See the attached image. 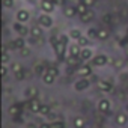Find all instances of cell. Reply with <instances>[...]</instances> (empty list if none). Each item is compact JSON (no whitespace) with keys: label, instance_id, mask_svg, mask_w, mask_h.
<instances>
[{"label":"cell","instance_id":"cell-1","mask_svg":"<svg viewBox=\"0 0 128 128\" xmlns=\"http://www.w3.org/2000/svg\"><path fill=\"white\" fill-rule=\"evenodd\" d=\"M96 108L100 113L102 114H108L112 112V101L108 98H101L98 102H96Z\"/></svg>","mask_w":128,"mask_h":128},{"label":"cell","instance_id":"cell-2","mask_svg":"<svg viewBox=\"0 0 128 128\" xmlns=\"http://www.w3.org/2000/svg\"><path fill=\"white\" fill-rule=\"evenodd\" d=\"M38 24L44 29H50L53 26V18L50 17V14H41L38 17Z\"/></svg>","mask_w":128,"mask_h":128},{"label":"cell","instance_id":"cell-3","mask_svg":"<svg viewBox=\"0 0 128 128\" xmlns=\"http://www.w3.org/2000/svg\"><path fill=\"white\" fill-rule=\"evenodd\" d=\"M89 86H90V80H89V78H78V80H76V83H74V90H76V92H83V90H86Z\"/></svg>","mask_w":128,"mask_h":128},{"label":"cell","instance_id":"cell-4","mask_svg":"<svg viewBox=\"0 0 128 128\" xmlns=\"http://www.w3.org/2000/svg\"><path fill=\"white\" fill-rule=\"evenodd\" d=\"M107 63H108V57H107V54H96V56L92 59V65L96 66V68H100V66H106Z\"/></svg>","mask_w":128,"mask_h":128},{"label":"cell","instance_id":"cell-5","mask_svg":"<svg viewBox=\"0 0 128 128\" xmlns=\"http://www.w3.org/2000/svg\"><path fill=\"white\" fill-rule=\"evenodd\" d=\"M12 29L18 33V36H21V38H26L27 35H30V29H27L24 24H21V23H14L12 24Z\"/></svg>","mask_w":128,"mask_h":128},{"label":"cell","instance_id":"cell-6","mask_svg":"<svg viewBox=\"0 0 128 128\" xmlns=\"http://www.w3.org/2000/svg\"><path fill=\"white\" fill-rule=\"evenodd\" d=\"M77 74L80 76V78H90V77H92V68H90L89 65L78 66V70H77Z\"/></svg>","mask_w":128,"mask_h":128},{"label":"cell","instance_id":"cell-7","mask_svg":"<svg viewBox=\"0 0 128 128\" xmlns=\"http://www.w3.org/2000/svg\"><path fill=\"white\" fill-rule=\"evenodd\" d=\"M96 86L101 92H113V84L108 80H98Z\"/></svg>","mask_w":128,"mask_h":128},{"label":"cell","instance_id":"cell-8","mask_svg":"<svg viewBox=\"0 0 128 128\" xmlns=\"http://www.w3.org/2000/svg\"><path fill=\"white\" fill-rule=\"evenodd\" d=\"M38 88H35V86H29V88H26L24 89V98L27 100V101H30V100H35L36 96H38Z\"/></svg>","mask_w":128,"mask_h":128},{"label":"cell","instance_id":"cell-9","mask_svg":"<svg viewBox=\"0 0 128 128\" xmlns=\"http://www.w3.org/2000/svg\"><path fill=\"white\" fill-rule=\"evenodd\" d=\"M15 18H17V23L24 24L26 21H29V20H30V14H29V11H26V9H20V11L17 12Z\"/></svg>","mask_w":128,"mask_h":128},{"label":"cell","instance_id":"cell-10","mask_svg":"<svg viewBox=\"0 0 128 128\" xmlns=\"http://www.w3.org/2000/svg\"><path fill=\"white\" fill-rule=\"evenodd\" d=\"M114 122H116V125L118 126H125L126 124H128V114L125 113V112H119L116 116H114Z\"/></svg>","mask_w":128,"mask_h":128},{"label":"cell","instance_id":"cell-11","mask_svg":"<svg viewBox=\"0 0 128 128\" xmlns=\"http://www.w3.org/2000/svg\"><path fill=\"white\" fill-rule=\"evenodd\" d=\"M41 106H42V102H39L36 98H35V100H30V101L27 102V107H29V110H30L32 113H35V114H39Z\"/></svg>","mask_w":128,"mask_h":128},{"label":"cell","instance_id":"cell-12","mask_svg":"<svg viewBox=\"0 0 128 128\" xmlns=\"http://www.w3.org/2000/svg\"><path fill=\"white\" fill-rule=\"evenodd\" d=\"M95 56H94V51L89 48V47H86V48H82V53H80V60L82 62H88V60H90V59H94Z\"/></svg>","mask_w":128,"mask_h":128},{"label":"cell","instance_id":"cell-13","mask_svg":"<svg viewBox=\"0 0 128 128\" xmlns=\"http://www.w3.org/2000/svg\"><path fill=\"white\" fill-rule=\"evenodd\" d=\"M41 9L44 11V14H50L54 11V3L51 0H42L41 2Z\"/></svg>","mask_w":128,"mask_h":128},{"label":"cell","instance_id":"cell-14","mask_svg":"<svg viewBox=\"0 0 128 128\" xmlns=\"http://www.w3.org/2000/svg\"><path fill=\"white\" fill-rule=\"evenodd\" d=\"M80 53H82V47L78 44H71L70 45L68 56H71V57H80Z\"/></svg>","mask_w":128,"mask_h":128},{"label":"cell","instance_id":"cell-15","mask_svg":"<svg viewBox=\"0 0 128 128\" xmlns=\"http://www.w3.org/2000/svg\"><path fill=\"white\" fill-rule=\"evenodd\" d=\"M42 29H44V27H41L39 24L32 26V27H30V36H32L33 39H39V38L42 36Z\"/></svg>","mask_w":128,"mask_h":128},{"label":"cell","instance_id":"cell-16","mask_svg":"<svg viewBox=\"0 0 128 128\" xmlns=\"http://www.w3.org/2000/svg\"><path fill=\"white\" fill-rule=\"evenodd\" d=\"M63 15H65V17H68V18H72V17H76V15H77V8H76V6H72V5H68V6H65V8H63Z\"/></svg>","mask_w":128,"mask_h":128},{"label":"cell","instance_id":"cell-17","mask_svg":"<svg viewBox=\"0 0 128 128\" xmlns=\"http://www.w3.org/2000/svg\"><path fill=\"white\" fill-rule=\"evenodd\" d=\"M65 50H66V45L65 44H62V42H57L54 45V51H56V56L59 59H62L63 56H65Z\"/></svg>","mask_w":128,"mask_h":128},{"label":"cell","instance_id":"cell-18","mask_svg":"<svg viewBox=\"0 0 128 128\" xmlns=\"http://www.w3.org/2000/svg\"><path fill=\"white\" fill-rule=\"evenodd\" d=\"M72 126L74 128H86V120L83 116H74L72 119Z\"/></svg>","mask_w":128,"mask_h":128},{"label":"cell","instance_id":"cell-19","mask_svg":"<svg viewBox=\"0 0 128 128\" xmlns=\"http://www.w3.org/2000/svg\"><path fill=\"white\" fill-rule=\"evenodd\" d=\"M94 18H95V12H94L92 9H89L86 14H83V15L80 17V21H82V23H90Z\"/></svg>","mask_w":128,"mask_h":128},{"label":"cell","instance_id":"cell-20","mask_svg":"<svg viewBox=\"0 0 128 128\" xmlns=\"http://www.w3.org/2000/svg\"><path fill=\"white\" fill-rule=\"evenodd\" d=\"M68 36H70V39H72V41H78V39L83 36V33H82L80 29H71V30L68 32Z\"/></svg>","mask_w":128,"mask_h":128},{"label":"cell","instance_id":"cell-21","mask_svg":"<svg viewBox=\"0 0 128 128\" xmlns=\"http://www.w3.org/2000/svg\"><path fill=\"white\" fill-rule=\"evenodd\" d=\"M41 80H42V83H44V84H47V86H51V84L56 82V77H54V76H51L50 72H45V74L41 77Z\"/></svg>","mask_w":128,"mask_h":128},{"label":"cell","instance_id":"cell-22","mask_svg":"<svg viewBox=\"0 0 128 128\" xmlns=\"http://www.w3.org/2000/svg\"><path fill=\"white\" fill-rule=\"evenodd\" d=\"M12 44H14V47H15L17 50H21V48H24V47H26V39H24V38H21V36H18V38L12 39Z\"/></svg>","mask_w":128,"mask_h":128},{"label":"cell","instance_id":"cell-23","mask_svg":"<svg viewBox=\"0 0 128 128\" xmlns=\"http://www.w3.org/2000/svg\"><path fill=\"white\" fill-rule=\"evenodd\" d=\"M11 71H12V74L15 76V74H18V72L24 71V66L21 65L20 62H12V63H11Z\"/></svg>","mask_w":128,"mask_h":128},{"label":"cell","instance_id":"cell-24","mask_svg":"<svg viewBox=\"0 0 128 128\" xmlns=\"http://www.w3.org/2000/svg\"><path fill=\"white\" fill-rule=\"evenodd\" d=\"M110 38V32L108 29H98V39L100 41H106Z\"/></svg>","mask_w":128,"mask_h":128},{"label":"cell","instance_id":"cell-25","mask_svg":"<svg viewBox=\"0 0 128 128\" xmlns=\"http://www.w3.org/2000/svg\"><path fill=\"white\" fill-rule=\"evenodd\" d=\"M51 112H53V110H51V106H50V104H42V106H41V110H39V114L44 116V118H47Z\"/></svg>","mask_w":128,"mask_h":128},{"label":"cell","instance_id":"cell-26","mask_svg":"<svg viewBox=\"0 0 128 128\" xmlns=\"http://www.w3.org/2000/svg\"><path fill=\"white\" fill-rule=\"evenodd\" d=\"M33 71H35V74H38V76H41V77H42V76L47 72V66H44L42 63H38V65H35Z\"/></svg>","mask_w":128,"mask_h":128},{"label":"cell","instance_id":"cell-27","mask_svg":"<svg viewBox=\"0 0 128 128\" xmlns=\"http://www.w3.org/2000/svg\"><path fill=\"white\" fill-rule=\"evenodd\" d=\"M20 106L18 104H12L9 108H8V113L11 114V116H20Z\"/></svg>","mask_w":128,"mask_h":128},{"label":"cell","instance_id":"cell-28","mask_svg":"<svg viewBox=\"0 0 128 128\" xmlns=\"http://www.w3.org/2000/svg\"><path fill=\"white\" fill-rule=\"evenodd\" d=\"M76 8H77V14H78L80 17H82L83 14H86V12H88V11L90 9V8H88V6H86L84 3H82V2H80V3H78V5H77Z\"/></svg>","mask_w":128,"mask_h":128},{"label":"cell","instance_id":"cell-29","mask_svg":"<svg viewBox=\"0 0 128 128\" xmlns=\"http://www.w3.org/2000/svg\"><path fill=\"white\" fill-rule=\"evenodd\" d=\"M80 62H82V60H80V57H71V56H68V57H66V63H68L70 66H77Z\"/></svg>","mask_w":128,"mask_h":128},{"label":"cell","instance_id":"cell-30","mask_svg":"<svg viewBox=\"0 0 128 128\" xmlns=\"http://www.w3.org/2000/svg\"><path fill=\"white\" fill-rule=\"evenodd\" d=\"M86 36H88L89 39H98V30H96V29H94V27H90V29H88Z\"/></svg>","mask_w":128,"mask_h":128},{"label":"cell","instance_id":"cell-31","mask_svg":"<svg viewBox=\"0 0 128 128\" xmlns=\"http://www.w3.org/2000/svg\"><path fill=\"white\" fill-rule=\"evenodd\" d=\"M89 41H90V39H89L88 36H82V38L77 41V44H78L82 48H86V47H89Z\"/></svg>","mask_w":128,"mask_h":128},{"label":"cell","instance_id":"cell-32","mask_svg":"<svg viewBox=\"0 0 128 128\" xmlns=\"http://www.w3.org/2000/svg\"><path fill=\"white\" fill-rule=\"evenodd\" d=\"M51 124V128H66V124L63 120H54V122H50Z\"/></svg>","mask_w":128,"mask_h":128},{"label":"cell","instance_id":"cell-33","mask_svg":"<svg viewBox=\"0 0 128 128\" xmlns=\"http://www.w3.org/2000/svg\"><path fill=\"white\" fill-rule=\"evenodd\" d=\"M47 72H50V74L54 76V77H57V76L60 74V71H59L56 66H47Z\"/></svg>","mask_w":128,"mask_h":128},{"label":"cell","instance_id":"cell-34","mask_svg":"<svg viewBox=\"0 0 128 128\" xmlns=\"http://www.w3.org/2000/svg\"><path fill=\"white\" fill-rule=\"evenodd\" d=\"M20 53H21V56H23V57H29V56L32 54V50L26 45L24 48H21V50H20Z\"/></svg>","mask_w":128,"mask_h":128},{"label":"cell","instance_id":"cell-35","mask_svg":"<svg viewBox=\"0 0 128 128\" xmlns=\"http://www.w3.org/2000/svg\"><path fill=\"white\" fill-rule=\"evenodd\" d=\"M8 62H9V54H8V51L3 48V54H2V63H3V65H6Z\"/></svg>","mask_w":128,"mask_h":128},{"label":"cell","instance_id":"cell-36","mask_svg":"<svg viewBox=\"0 0 128 128\" xmlns=\"http://www.w3.org/2000/svg\"><path fill=\"white\" fill-rule=\"evenodd\" d=\"M59 42H62V44H68L70 42V36L68 35H59Z\"/></svg>","mask_w":128,"mask_h":128},{"label":"cell","instance_id":"cell-37","mask_svg":"<svg viewBox=\"0 0 128 128\" xmlns=\"http://www.w3.org/2000/svg\"><path fill=\"white\" fill-rule=\"evenodd\" d=\"M8 72H9L8 66H6V65H2V77H3V80H6V77H8Z\"/></svg>","mask_w":128,"mask_h":128},{"label":"cell","instance_id":"cell-38","mask_svg":"<svg viewBox=\"0 0 128 128\" xmlns=\"http://www.w3.org/2000/svg\"><path fill=\"white\" fill-rule=\"evenodd\" d=\"M26 76H27V74H26V71H21V72L15 74V78H17L18 82H21V80H24V78H26Z\"/></svg>","mask_w":128,"mask_h":128},{"label":"cell","instance_id":"cell-39","mask_svg":"<svg viewBox=\"0 0 128 128\" xmlns=\"http://www.w3.org/2000/svg\"><path fill=\"white\" fill-rule=\"evenodd\" d=\"M124 65H125V62L122 59H114V68H120Z\"/></svg>","mask_w":128,"mask_h":128},{"label":"cell","instance_id":"cell-40","mask_svg":"<svg viewBox=\"0 0 128 128\" xmlns=\"http://www.w3.org/2000/svg\"><path fill=\"white\" fill-rule=\"evenodd\" d=\"M57 118V113H54V112H51L48 116H47V119H48V122H54V120H57L56 119Z\"/></svg>","mask_w":128,"mask_h":128},{"label":"cell","instance_id":"cell-41","mask_svg":"<svg viewBox=\"0 0 128 128\" xmlns=\"http://www.w3.org/2000/svg\"><path fill=\"white\" fill-rule=\"evenodd\" d=\"M82 3H84L88 8H90V6H94L96 3V0H82Z\"/></svg>","mask_w":128,"mask_h":128},{"label":"cell","instance_id":"cell-42","mask_svg":"<svg viewBox=\"0 0 128 128\" xmlns=\"http://www.w3.org/2000/svg\"><path fill=\"white\" fill-rule=\"evenodd\" d=\"M14 5V0H3V6L5 8H12Z\"/></svg>","mask_w":128,"mask_h":128},{"label":"cell","instance_id":"cell-43","mask_svg":"<svg viewBox=\"0 0 128 128\" xmlns=\"http://www.w3.org/2000/svg\"><path fill=\"white\" fill-rule=\"evenodd\" d=\"M38 128H51V124L50 122H41V124H38Z\"/></svg>","mask_w":128,"mask_h":128},{"label":"cell","instance_id":"cell-44","mask_svg":"<svg viewBox=\"0 0 128 128\" xmlns=\"http://www.w3.org/2000/svg\"><path fill=\"white\" fill-rule=\"evenodd\" d=\"M26 126H27V128H38V125H36L35 122H27Z\"/></svg>","mask_w":128,"mask_h":128},{"label":"cell","instance_id":"cell-45","mask_svg":"<svg viewBox=\"0 0 128 128\" xmlns=\"http://www.w3.org/2000/svg\"><path fill=\"white\" fill-rule=\"evenodd\" d=\"M125 113H126V114H128V102H126V104H125Z\"/></svg>","mask_w":128,"mask_h":128},{"label":"cell","instance_id":"cell-46","mask_svg":"<svg viewBox=\"0 0 128 128\" xmlns=\"http://www.w3.org/2000/svg\"><path fill=\"white\" fill-rule=\"evenodd\" d=\"M125 63H126V65H128V59H126V62H125Z\"/></svg>","mask_w":128,"mask_h":128},{"label":"cell","instance_id":"cell-47","mask_svg":"<svg viewBox=\"0 0 128 128\" xmlns=\"http://www.w3.org/2000/svg\"><path fill=\"white\" fill-rule=\"evenodd\" d=\"M98 128H106V126H98Z\"/></svg>","mask_w":128,"mask_h":128}]
</instances>
